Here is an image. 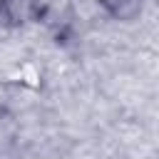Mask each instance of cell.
<instances>
[{
    "mask_svg": "<svg viewBox=\"0 0 159 159\" xmlns=\"http://www.w3.org/2000/svg\"><path fill=\"white\" fill-rule=\"evenodd\" d=\"M45 17H47L45 0H0V25L10 30L37 25Z\"/></svg>",
    "mask_w": 159,
    "mask_h": 159,
    "instance_id": "obj_1",
    "label": "cell"
},
{
    "mask_svg": "<svg viewBox=\"0 0 159 159\" xmlns=\"http://www.w3.org/2000/svg\"><path fill=\"white\" fill-rule=\"evenodd\" d=\"M97 5L104 12V17H109L112 22L129 25L139 20V15L147 7V0H97Z\"/></svg>",
    "mask_w": 159,
    "mask_h": 159,
    "instance_id": "obj_2",
    "label": "cell"
},
{
    "mask_svg": "<svg viewBox=\"0 0 159 159\" xmlns=\"http://www.w3.org/2000/svg\"><path fill=\"white\" fill-rule=\"evenodd\" d=\"M17 139H20V124H17L15 114L0 104V159L15 149Z\"/></svg>",
    "mask_w": 159,
    "mask_h": 159,
    "instance_id": "obj_3",
    "label": "cell"
}]
</instances>
